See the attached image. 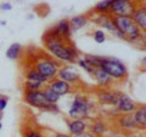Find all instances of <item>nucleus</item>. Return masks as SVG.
<instances>
[{
    "instance_id": "obj_1",
    "label": "nucleus",
    "mask_w": 146,
    "mask_h": 137,
    "mask_svg": "<svg viewBox=\"0 0 146 137\" xmlns=\"http://www.w3.org/2000/svg\"><path fill=\"white\" fill-rule=\"evenodd\" d=\"M42 43L45 50L63 65H74L80 57V52L77 49L72 39H63L49 28L42 36Z\"/></svg>"
},
{
    "instance_id": "obj_2",
    "label": "nucleus",
    "mask_w": 146,
    "mask_h": 137,
    "mask_svg": "<svg viewBox=\"0 0 146 137\" xmlns=\"http://www.w3.org/2000/svg\"><path fill=\"white\" fill-rule=\"evenodd\" d=\"M18 61H20V63L32 66L35 70H38L43 76L46 78L49 81L56 78L60 68L65 66L62 62L52 57L48 51L36 47L26 49Z\"/></svg>"
},
{
    "instance_id": "obj_3",
    "label": "nucleus",
    "mask_w": 146,
    "mask_h": 137,
    "mask_svg": "<svg viewBox=\"0 0 146 137\" xmlns=\"http://www.w3.org/2000/svg\"><path fill=\"white\" fill-rule=\"evenodd\" d=\"M98 103L89 97L86 92H77L74 94L70 109H68V115L72 119H83L90 120L93 118L98 117Z\"/></svg>"
},
{
    "instance_id": "obj_4",
    "label": "nucleus",
    "mask_w": 146,
    "mask_h": 137,
    "mask_svg": "<svg viewBox=\"0 0 146 137\" xmlns=\"http://www.w3.org/2000/svg\"><path fill=\"white\" fill-rule=\"evenodd\" d=\"M115 24L119 33L123 35V40L134 46H140V39L143 30L135 23L130 16H116L113 17Z\"/></svg>"
},
{
    "instance_id": "obj_5",
    "label": "nucleus",
    "mask_w": 146,
    "mask_h": 137,
    "mask_svg": "<svg viewBox=\"0 0 146 137\" xmlns=\"http://www.w3.org/2000/svg\"><path fill=\"white\" fill-rule=\"evenodd\" d=\"M112 78L115 84H123L129 78L127 66L116 57L100 56V67Z\"/></svg>"
},
{
    "instance_id": "obj_6",
    "label": "nucleus",
    "mask_w": 146,
    "mask_h": 137,
    "mask_svg": "<svg viewBox=\"0 0 146 137\" xmlns=\"http://www.w3.org/2000/svg\"><path fill=\"white\" fill-rule=\"evenodd\" d=\"M45 130L36 121L35 115L28 108H22L21 111V123L20 132L21 137H46Z\"/></svg>"
},
{
    "instance_id": "obj_7",
    "label": "nucleus",
    "mask_w": 146,
    "mask_h": 137,
    "mask_svg": "<svg viewBox=\"0 0 146 137\" xmlns=\"http://www.w3.org/2000/svg\"><path fill=\"white\" fill-rule=\"evenodd\" d=\"M23 102L27 106H29L31 108L39 109V111H42V112L52 113V114H58L61 112L57 104H52L48 101L43 92V90L23 92Z\"/></svg>"
},
{
    "instance_id": "obj_8",
    "label": "nucleus",
    "mask_w": 146,
    "mask_h": 137,
    "mask_svg": "<svg viewBox=\"0 0 146 137\" xmlns=\"http://www.w3.org/2000/svg\"><path fill=\"white\" fill-rule=\"evenodd\" d=\"M144 0H112L108 9V15L116 16H133L136 7Z\"/></svg>"
},
{
    "instance_id": "obj_9",
    "label": "nucleus",
    "mask_w": 146,
    "mask_h": 137,
    "mask_svg": "<svg viewBox=\"0 0 146 137\" xmlns=\"http://www.w3.org/2000/svg\"><path fill=\"white\" fill-rule=\"evenodd\" d=\"M112 125L115 129L122 132L123 135H129V134H135L139 132L140 129L136 121L134 119V114H118L116 117H112ZM110 124V126H112Z\"/></svg>"
},
{
    "instance_id": "obj_10",
    "label": "nucleus",
    "mask_w": 146,
    "mask_h": 137,
    "mask_svg": "<svg viewBox=\"0 0 146 137\" xmlns=\"http://www.w3.org/2000/svg\"><path fill=\"white\" fill-rule=\"evenodd\" d=\"M90 12V11H89ZM91 13V12H90ZM90 22L95 26H98L99 28L107 30L112 36H115L117 39L123 40V35L119 33V30L117 29V27L113 21V16L108 15V13H100V15H91Z\"/></svg>"
},
{
    "instance_id": "obj_11",
    "label": "nucleus",
    "mask_w": 146,
    "mask_h": 137,
    "mask_svg": "<svg viewBox=\"0 0 146 137\" xmlns=\"http://www.w3.org/2000/svg\"><path fill=\"white\" fill-rule=\"evenodd\" d=\"M58 79H61L63 81H66V83L68 84H71L73 86H76L77 89H78L80 92H84V89H85V86L86 84L83 81V79H82V76L77 73L76 70H72L68 66H63L60 68V70H58L57 73V76Z\"/></svg>"
},
{
    "instance_id": "obj_12",
    "label": "nucleus",
    "mask_w": 146,
    "mask_h": 137,
    "mask_svg": "<svg viewBox=\"0 0 146 137\" xmlns=\"http://www.w3.org/2000/svg\"><path fill=\"white\" fill-rule=\"evenodd\" d=\"M95 99L101 106H108L115 107L117 104V97H118V90L116 89H105V88H98L94 91Z\"/></svg>"
},
{
    "instance_id": "obj_13",
    "label": "nucleus",
    "mask_w": 146,
    "mask_h": 137,
    "mask_svg": "<svg viewBox=\"0 0 146 137\" xmlns=\"http://www.w3.org/2000/svg\"><path fill=\"white\" fill-rule=\"evenodd\" d=\"M139 103H136L135 101H133L129 96L125 95L123 91L118 90V97H117V104L115 106V108L118 111L119 114H130L134 113L138 108Z\"/></svg>"
},
{
    "instance_id": "obj_14",
    "label": "nucleus",
    "mask_w": 146,
    "mask_h": 137,
    "mask_svg": "<svg viewBox=\"0 0 146 137\" xmlns=\"http://www.w3.org/2000/svg\"><path fill=\"white\" fill-rule=\"evenodd\" d=\"M48 85L55 92H56L58 96H67V95H73V94H77V92H80V91L76 88V86H73L71 84L66 83V81H63L61 79H58V78H54L52 80H50Z\"/></svg>"
},
{
    "instance_id": "obj_15",
    "label": "nucleus",
    "mask_w": 146,
    "mask_h": 137,
    "mask_svg": "<svg viewBox=\"0 0 146 137\" xmlns=\"http://www.w3.org/2000/svg\"><path fill=\"white\" fill-rule=\"evenodd\" d=\"M111 130L110 123L100 117H95L89 120V131L96 137H106V135Z\"/></svg>"
},
{
    "instance_id": "obj_16",
    "label": "nucleus",
    "mask_w": 146,
    "mask_h": 137,
    "mask_svg": "<svg viewBox=\"0 0 146 137\" xmlns=\"http://www.w3.org/2000/svg\"><path fill=\"white\" fill-rule=\"evenodd\" d=\"M65 121L68 127V132L71 136H76L89 130V120L83 119H72V118H65Z\"/></svg>"
},
{
    "instance_id": "obj_17",
    "label": "nucleus",
    "mask_w": 146,
    "mask_h": 137,
    "mask_svg": "<svg viewBox=\"0 0 146 137\" xmlns=\"http://www.w3.org/2000/svg\"><path fill=\"white\" fill-rule=\"evenodd\" d=\"M91 78H94V80L96 81V84H98L99 88L113 89V86L116 85L115 81L112 80V78L110 76L104 69H101V68H95Z\"/></svg>"
},
{
    "instance_id": "obj_18",
    "label": "nucleus",
    "mask_w": 146,
    "mask_h": 137,
    "mask_svg": "<svg viewBox=\"0 0 146 137\" xmlns=\"http://www.w3.org/2000/svg\"><path fill=\"white\" fill-rule=\"evenodd\" d=\"M21 67V72H22V76L25 80H34V81H40L46 85L49 83V80L45 76H43L38 70H35L32 66L25 65V63H20Z\"/></svg>"
},
{
    "instance_id": "obj_19",
    "label": "nucleus",
    "mask_w": 146,
    "mask_h": 137,
    "mask_svg": "<svg viewBox=\"0 0 146 137\" xmlns=\"http://www.w3.org/2000/svg\"><path fill=\"white\" fill-rule=\"evenodd\" d=\"M50 28L63 39H72L73 32H72V28H71L70 20H67V18L60 20L56 24H54L52 27H50Z\"/></svg>"
},
{
    "instance_id": "obj_20",
    "label": "nucleus",
    "mask_w": 146,
    "mask_h": 137,
    "mask_svg": "<svg viewBox=\"0 0 146 137\" xmlns=\"http://www.w3.org/2000/svg\"><path fill=\"white\" fill-rule=\"evenodd\" d=\"M90 17H91V13L88 11L85 13H80V15H76L73 16L71 20H70V23H71V28H72V32H78L79 29L84 28L90 22Z\"/></svg>"
},
{
    "instance_id": "obj_21",
    "label": "nucleus",
    "mask_w": 146,
    "mask_h": 137,
    "mask_svg": "<svg viewBox=\"0 0 146 137\" xmlns=\"http://www.w3.org/2000/svg\"><path fill=\"white\" fill-rule=\"evenodd\" d=\"M131 17H133L135 23L139 26V28L143 32H146V4L144 1L136 7Z\"/></svg>"
},
{
    "instance_id": "obj_22",
    "label": "nucleus",
    "mask_w": 146,
    "mask_h": 137,
    "mask_svg": "<svg viewBox=\"0 0 146 137\" xmlns=\"http://www.w3.org/2000/svg\"><path fill=\"white\" fill-rule=\"evenodd\" d=\"M133 114L140 131H146V104L139 103L138 108H136V111Z\"/></svg>"
},
{
    "instance_id": "obj_23",
    "label": "nucleus",
    "mask_w": 146,
    "mask_h": 137,
    "mask_svg": "<svg viewBox=\"0 0 146 137\" xmlns=\"http://www.w3.org/2000/svg\"><path fill=\"white\" fill-rule=\"evenodd\" d=\"M23 46L20 43H13L6 50V57L11 61H18L23 53Z\"/></svg>"
},
{
    "instance_id": "obj_24",
    "label": "nucleus",
    "mask_w": 146,
    "mask_h": 137,
    "mask_svg": "<svg viewBox=\"0 0 146 137\" xmlns=\"http://www.w3.org/2000/svg\"><path fill=\"white\" fill-rule=\"evenodd\" d=\"M45 84L40 83V81H34V80H25L22 83V92H29V91H39L44 89Z\"/></svg>"
},
{
    "instance_id": "obj_25",
    "label": "nucleus",
    "mask_w": 146,
    "mask_h": 137,
    "mask_svg": "<svg viewBox=\"0 0 146 137\" xmlns=\"http://www.w3.org/2000/svg\"><path fill=\"white\" fill-rule=\"evenodd\" d=\"M112 0H101L98 4H95V6L91 9L90 12L91 15H100V13H108V9L111 6Z\"/></svg>"
},
{
    "instance_id": "obj_26",
    "label": "nucleus",
    "mask_w": 146,
    "mask_h": 137,
    "mask_svg": "<svg viewBox=\"0 0 146 137\" xmlns=\"http://www.w3.org/2000/svg\"><path fill=\"white\" fill-rule=\"evenodd\" d=\"M43 92L45 95V97H46V99L50 102V103H52V104H57V102L60 101V96H58L55 91L50 88V86L46 84L44 86V89H43Z\"/></svg>"
},
{
    "instance_id": "obj_27",
    "label": "nucleus",
    "mask_w": 146,
    "mask_h": 137,
    "mask_svg": "<svg viewBox=\"0 0 146 137\" xmlns=\"http://www.w3.org/2000/svg\"><path fill=\"white\" fill-rule=\"evenodd\" d=\"M77 65H78V66L82 68V69H84V70H85L86 73H88V74H89L90 76L93 75V73H94V69H95V68H94L93 66H91L90 63H89L88 61H86L83 56H82V55H80V57L78 58V61H77Z\"/></svg>"
},
{
    "instance_id": "obj_28",
    "label": "nucleus",
    "mask_w": 146,
    "mask_h": 137,
    "mask_svg": "<svg viewBox=\"0 0 146 137\" xmlns=\"http://www.w3.org/2000/svg\"><path fill=\"white\" fill-rule=\"evenodd\" d=\"M91 36H93V39L95 40V43H98V44H102L106 41V33H105L101 28L94 29L93 33H91Z\"/></svg>"
},
{
    "instance_id": "obj_29",
    "label": "nucleus",
    "mask_w": 146,
    "mask_h": 137,
    "mask_svg": "<svg viewBox=\"0 0 146 137\" xmlns=\"http://www.w3.org/2000/svg\"><path fill=\"white\" fill-rule=\"evenodd\" d=\"M7 103H9V96L0 94V113L4 114V111L7 107Z\"/></svg>"
},
{
    "instance_id": "obj_30",
    "label": "nucleus",
    "mask_w": 146,
    "mask_h": 137,
    "mask_svg": "<svg viewBox=\"0 0 146 137\" xmlns=\"http://www.w3.org/2000/svg\"><path fill=\"white\" fill-rule=\"evenodd\" d=\"M12 9V5L9 1H4L3 4H0V10L1 11H10Z\"/></svg>"
},
{
    "instance_id": "obj_31",
    "label": "nucleus",
    "mask_w": 146,
    "mask_h": 137,
    "mask_svg": "<svg viewBox=\"0 0 146 137\" xmlns=\"http://www.w3.org/2000/svg\"><path fill=\"white\" fill-rule=\"evenodd\" d=\"M140 49L146 50V32L141 33V39H140Z\"/></svg>"
},
{
    "instance_id": "obj_32",
    "label": "nucleus",
    "mask_w": 146,
    "mask_h": 137,
    "mask_svg": "<svg viewBox=\"0 0 146 137\" xmlns=\"http://www.w3.org/2000/svg\"><path fill=\"white\" fill-rule=\"evenodd\" d=\"M45 135H46V130H45ZM46 137H72L70 134H62V132H54L52 131V135L51 136H48Z\"/></svg>"
},
{
    "instance_id": "obj_33",
    "label": "nucleus",
    "mask_w": 146,
    "mask_h": 137,
    "mask_svg": "<svg viewBox=\"0 0 146 137\" xmlns=\"http://www.w3.org/2000/svg\"><path fill=\"white\" fill-rule=\"evenodd\" d=\"M73 137H96L93 132H90L89 130L88 131H85L83 132V134H79V135H76V136H73Z\"/></svg>"
},
{
    "instance_id": "obj_34",
    "label": "nucleus",
    "mask_w": 146,
    "mask_h": 137,
    "mask_svg": "<svg viewBox=\"0 0 146 137\" xmlns=\"http://www.w3.org/2000/svg\"><path fill=\"white\" fill-rule=\"evenodd\" d=\"M123 137H145V136H141V135H138L135 132V134H129V135H124Z\"/></svg>"
},
{
    "instance_id": "obj_35",
    "label": "nucleus",
    "mask_w": 146,
    "mask_h": 137,
    "mask_svg": "<svg viewBox=\"0 0 146 137\" xmlns=\"http://www.w3.org/2000/svg\"><path fill=\"white\" fill-rule=\"evenodd\" d=\"M141 65H146V57H143V58H141Z\"/></svg>"
},
{
    "instance_id": "obj_36",
    "label": "nucleus",
    "mask_w": 146,
    "mask_h": 137,
    "mask_svg": "<svg viewBox=\"0 0 146 137\" xmlns=\"http://www.w3.org/2000/svg\"><path fill=\"white\" fill-rule=\"evenodd\" d=\"M0 24H1V26H6V22L5 21H1V22H0Z\"/></svg>"
},
{
    "instance_id": "obj_37",
    "label": "nucleus",
    "mask_w": 146,
    "mask_h": 137,
    "mask_svg": "<svg viewBox=\"0 0 146 137\" xmlns=\"http://www.w3.org/2000/svg\"><path fill=\"white\" fill-rule=\"evenodd\" d=\"M1 126H3V124H1V120H0V130H1Z\"/></svg>"
},
{
    "instance_id": "obj_38",
    "label": "nucleus",
    "mask_w": 146,
    "mask_h": 137,
    "mask_svg": "<svg viewBox=\"0 0 146 137\" xmlns=\"http://www.w3.org/2000/svg\"><path fill=\"white\" fill-rule=\"evenodd\" d=\"M144 3H145V4H146V0H144Z\"/></svg>"
}]
</instances>
